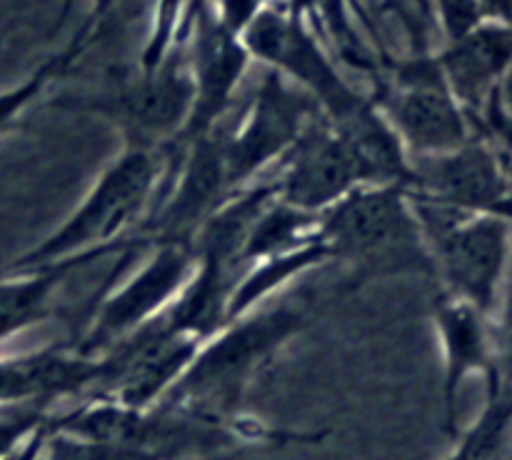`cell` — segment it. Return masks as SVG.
<instances>
[{
	"label": "cell",
	"instance_id": "obj_30",
	"mask_svg": "<svg viewBox=\"0 0 512 460\" xmlns=\"http://www.w3.org/2000/svg\"><path fill=\"white\" fill-rule=\"evenodd\" d=\"M73 3H75V0H63V8H60V15H58V20H55V25H53V33H55V30H60V28H63V23H65V18H68V15H70V8H73Z\"/></svg>",
	"mask_w": 512,
	"mask_h": 460
},
{
	"label": "cell",
	"instance_id": "obj_15",
	"mask_svg": "<svg viewBox=\"0 0 512 460\" xmlns=\"http://www.w3.org/2000/svg\"><path fill=\"white\" fill-rule=\"evenodd\" d=\"M100 378L98 355L48 345L0 358V408H48L60 398H88Z\"/></svg>",
	"mask_w": 512,
	"mask_h": 460
},
{
	"label": "cell",
	"instance_id": "obj_31",
	"mask_svg": "<svg viewBox=\"0 0 512 460\" xmlns=\"http://www.w3.org/2000/svg\"><path fill=\"white\" fill-rule=\"evenodd\" d=\"M208 3H213V0H188V10H190V18H193L195 15V10L200 8V5H208Z\"/></svg>",
	"mask_w": 512,
	"mask_h": 460
},
{
	"label": "cell",
	"instance_id": "obj_9",
	"mask_svg": "<svg viewBox=\"0 0 512 460\" xmlns=\"http://www.w3.org/2000/svg\"><path fill=\"white\" fill-rule=\"evenodd\" d=\"M318 118L323 110L313 95L278 70L265 68L245 118L225 133L230 188H245L270 165H278Z\"/></svg>",
	"mask_w": 512,
	"mask_h": 460
},
{
	"label": "cell",
	"instance_id": "obj_1",
	"mask_svg": "<svg viewBox=\"0 0 512 460\" xmlns=\"http://www.w3.org/2000/svg\"><path fill=\"white\" fill-rule=\"evenodd\" d=\"M313 305L305 300L260 305L225 323L203 340L178 383L158 403L218 420L240 418V403L253 380L313 323Z\"/></svg>",
	"mask_w": 512,
	"mask_h": 460
},
{
	"label": "cell",
	"instance_id": "obj_21",
	"mask_svg": "<svg viewBox=\"0 0 512 460\" xmlns=\"http://www.w3.org/2000/svg\"><path fill=\"white\" fill-rule=\"evenodd\" d=\"M45 460H160L143 448L113 440L83 438L63 430H50L45 438Z\"/></svg>",
	"mask_w": 512,
	"mask_h": 460
},
{
	"label": "cell",
	"instance_id": "obj_17",
	"mask_svg": "<svg viewBox=\"0 0 512 460\" xmlns=\"http://www.w3.org/2000/svg\"><path fill=\"white\" fill-rule=\"evenodd\" d=\"M438 63L450 93L475 120L512 65V28L480 23L473 33L453 40Z\"/></svg>",
	"mask_w": 512,
	"mask_h": 460
},
{
	"label": "cell",
	"instance_id": "obj_22",
	"mask_svg": "<svg viewBox=\"0 0 512 460\" xmlns=\"http://www.w3.org/2000/svg\"><path fill=\"white\" fill-rule=\"evenodd\" d=\"M48 423L43 408H8L0 415V458L15 453L30 435Z\"/></svg>",
	"mask_w": 512,
	"mask_h": 460
},
{
	"label": "cell",
	"instance_id": "obj_19",
	"mask_svg": "<svg viewBox=\"0 0 512 460\" xmlns=\"http://www.w3.org/2000/svg\"><path fill=\"white\" fill-rule=\"evenodd\" d=\"M320 230V215L300 210L295 205L285 203L275 195L268 203V208L258 215L253 230H250L248 240L243 248V268L250 263L270 258V255L285 253L298 245L308 243V240L318 238Z\"/></svg>",
	"mask_w": 512,
	"mask_h": 460
},
{
	"label": "cell",
	"instance_id": "obj_33",
	"mask_svg": "<svg viewBox=\"0 0 512 460\" xmlns=\"http://www.w3.org/2000/svg\"><path fill=\"white\" fill-rule=\"evenodd\" d=\"M510 460H512V458H510Z\"/></svg>",
	"mask_w": 512,
	"mask_h": 460
},
{
	"label": "cell",
	"instance_id": "obj_11",
	"mask_svg": "<svg viewBox=\"0 0 512 460\" xmlns=\"http://www.w3.org/2000/svg\"><path fill=\"white\" fill-rule=\"evenodd\" d=\"M203 340L185 335L158 315L148 325L100 353V378L88 398H110L130 408H150L175 383Z\"/></svg>",
	"mask_w": 512,
	"mask_h": 460
},
{
	"label": "cell",
	"instance_id": "obj_27",
	"mask_svg": "<svg viewBox=\"0 0 512 460\" xmlns=\"http://www.w3.org/2000/svg\"><path fill=\"white\" fill-rule=\"evenodd\" d=\"M493 95H495V100H498L500 110H503V113L512 120V65L508 68V73L500 78L498 88L493 90Z\"/></svg>",
	"mask_w": 512,
	"mask_h": 460
},
{
	"label": "cell",
	"instance_id": "obj_12",
	"mask_svg": "<svg viewBox=\"0 0 512 460\" xmlns=\"http://www.w3.org/2000/svg\"><path fill=\"white\" fill-rule=\"evenodd\" d=\"M190 35H193V45H190L188 70L193 80V108L173 148H180L218 128L233 103V95L248 70V63L253 60L243 38L220 25L210 3L195 10Z\"/></svg>",
	"mask_w": 512,
	"mask_h": 460
},
{
	"label": "cell",
	"instance_id": "obj_6",
	"mask_svg": "<svg viewBox=\"0 0 512 460\" xmlns=\"http://www.w3.org/2000/svg\"><path fill=\"white\" fill-rule=\"evenodd\" d=\"M373 100L410 158L448 153L473 140L470 115L450 93L438 58L418 55L393 65V83H380Z\"/></svg>",
	"mask_w": 512,
	"mask_h": 460
},
{
	"label": "cell",
	"instance_id": "obj_25",
	"mask_svg": "<svg viewBox=\"0 0 512 460\" xmlns=\"http://www.w3.org/2000/svg\"><path fill=\"white\" fill-rule=\"evenodd\" d=\"M493 333V363L498 385H512V323H503L490 328Z\"/></svg>",
	"mask_w": 512,
	"mask_h": 460
},
{
	"label": "cell",
	"instance_id": "obj_14",
	"mask_svg": "<svg viewBox=\"0 0 512 460\" xmlns=\"http://www.w3.org/2000/svg\"><path fill=\"white\" fill-rule=\"evenodd\" d=\"M278 165L273 180L278 198L308 213H325L360 185L358 168L325 115L305 130Z\"/></svg>",
	"mask_w": 512,
	"mask_h": 460
},
{
	"label": "cell",
	"instance_id": "obj_10",
	"mask_svg": "<svg viewBox=\"0 0 512 460\" xmlns=\"http://www.w3.org/2000/svg\"><path fill=\"white\" fill-rule=\"evenodd\" d=\"M150 255L120 288L98 300L88 330L75 340L85 355H100L173 305L195 270L193 243L158 240Z\"/></svg>",
	"mask_w": 512,
	"mask_h": 460
},
{
	"label": "cell",
	"instance_id": "obj_23",
	"mask_svg": "<svg viewBox=\"0 0 512 460\" xmlns=\"http://www.w3.org/2000/svg\"><path fill=\"white\" fill-rule=\"evenodd\" d=\"M435 3H438L440 20H443L450 43L473 33L485 18L483 0H435Z\"/></svg>",
	"mask_w": 512,
	"mask_h": 460
},
{
	"label": "cell",
	"instance_id": "obj_2",
	"mask_svg": "<svg viewBox=\"0 0 512 460\" xmlns=\"http://www.w3.org/2000/svg\"><path fill=\"white\" fill-rule=\"evenodd\" d=\"M165 168L168 155L160 150L123 145L118 158L105 165L73 213L0 273H20L123 243L125 230L143 223L150 203L158 198Z\"/></svg>",
	"mask_w": 512,
	"mask_h": 460
},
{
	"label": "cell",
	"instance_id": "obj_29",
	"mask_svg": "<svg viewBox=\"0 0 512 460\" xmlns=\"http://www.w3.org/2000/svg\"><path fill=\"white\" fill-rule=\"evenodd\" d=\"M240 455H245V450H225V453L203 455V458H188V460H238Z\"/></svg>",
	"mask_w": 512,
	"mask_h": 460
},
{
	"label": "cell",
	"instance_id": "obj_4",
	"mask_svg": "<svg viewBox=\"0 0 512 460\" xmlns=\"http://www.w3.org/2000/svg\"><path fill=\"white\" fill-rule=\"evenodd\" d=\"M53 108L93 115L123 135L125 145L165 153L183 133L193 108V80L180 53L155 70H120L103 88L60 95Z\"/></svg>",
	"mask_w": 512,
	"mask_h": 460
},
{
	"label": "cell",
	"instance_id": "obj_20",
	"mask_svg": "<svg viewBox=\"0 0 512 460\" xmlns=\"http://www.w3.org/2000/svg\"><path fill=\"white\" fill-rule=\"evenodd\" d=\"M83 50L85 45L73 38L68 48L60 50L58 55L48 58L45 63H40L23 83L13 85L8 90H0V135H5L8 130H13L18 125V120L43 98L48 85L53 80H58L83 55Z\"/></svg>",
	"mask_w": 512,
	"mask_h": 460
},
{
	"label": "cell",
	"instance_id": "obj_16",
	"mask_svg": "<svg viewBox=\"0 0 512 460\" xmlns=\"http://www.w3.org/2000/svg\"><path fill=\"white\" fill-rule=\"evenodd\" d=\"M433 320L443 345V428L458 438V395L470 373L488 378V395L500 388L493 363V333L488 315L475 305L438 290L433 298Z\"/></svg>",
	"mask_w": 512,
	"mask_h": 460
},
{
	"label": "cell",
	"instance_id": "obj_28",
	"mask_svg": "<svg viewBox=\"0 0 512 460\" xmlns=\"http://www.w3.org/2000/svg\"><path fill=\"white\" fill-rule=\"evenodd\" d=\"M445 460H480L478 453H475V445H473V440H470L468 433H465V438L460 440L458 448H455L453 453H450Z\"/></svg>",
	"mask_w": 512,
	"mask_h": 460
},
{
	"label": "cell",
	"instance_id": "obj_24",
	"mask_svg": "<svg viewBox=\"0 0 512 460\" xmlns=\"http://www.w3.org/2000/svg\"><path fill=\"white\" fill-rule=\"evenodd\" d=\"M213 13L225 30L243 38L255 18L270 8V0H213Z\"/></svg>",
	"mask_w": 512,
	"mask_h": 460
},
{
	"label": "cell",
	"instance_id": "obj_26",
	"mask_svg": "<svg viewBox=\"0 0 512 460\" xmlns=\"http://www.w3.org/2000/svg\"><path fill=\"white\" fill-rule=\"evenodd\" d=\"M115 3H118V0H93V8H90L88 18H85V23L80 25V30L75 33V40H80V43L88 48L90 40L95 38V30L100 28V23H103V18L110 13V8H113Z\"/></svg>",
	"mask_w": 512,
	"mask_h": 460
},
{
	"label": "cell",
	"instance_id": "obj_32",
	"mask_svg": "<svg viewBox=\"0 0 512 460\" xmlns=\"http://www.w3.org/2000/svg\"><path fill=\"white\" fill-rule=\"evenodd\" d=\"M510 235H512V233H510Z\"/></svg>",
	"mask_w": 512,
	"mask_h": 460
},
{
	"label": "cell",
	"instance_id": "obj_3",
	"mask_svg": "<svg viewBox=\"0 0 512 460\" xmlns=\"http://www.w3.org/2000/svg\"><path fill=\"white\" fill-rule=\"evenodd\" d=\"M333 263H353L350 283L388 273H433L428 245L403 185H358L320 213Z\"/></svg>",
	"mask_w": 512,
	"mask_h": 460
},
{
	"label": "cell",
	"instance_id": "obj_13",
	"mask_svg": "<svg viewBox=\"0 0 512 460\" xmlns=\"http://www.w3.org/2000/svg\"><path fill=\"white\" fill-rule=\"evenodd\" d=\"M413 180L405 190L413 198L468 213H493L512 193L498 153L483 140H468L460 148L438 155L410 158Z\"/></svg>",
	"mask_w": 512,
	"mask_h": 460
},
{
	"label": "cell",
	"instance_id": "obj_18",
	"mask_svg": "<svg viewBox=\"0 0 512 460\" xmlns=\"http://www.w3.org/2000/svg\"><path fill=\"white\" fill-rule=\"evenodd\" d=\"M128 243L130 238H125L118 245L88 250V253L60 260V263L20 270V273H0V343L53 318L55 293H58L60 283L75 270L105 258V255L120 253Z\"/></svg>",
	"mask_w": 512,
	"mask_h": 460
},
{
	"label": "cell",
	"instance_id": "obj_5",
	"mask_svg": "<svg viewBox=\"0 0 512 460\" xmlns=\"http://www.w3.org/2000/svg\"><path fill=\"white\" fill-rule=\"evenodd\" d=\"M415 210L433 275L440 290L493 313L508 263L510 220L493 213H468L408 195Z\"/></svg>",
	"mask_w": 512,
	"mask_h": 460
},
{
	"label": "cell",
	"instance_id": "obj_7",
	"mask_svg": "<svg viewBox=\"0 0 512 460\" xmlns=\"http://www.w3.org/2000/svg\"><path fill=\"white\" fill-rule=\"evenodd\" d=\"M250 58L278 70L310 93L330 125L363 108L370 95L358 93L335 68L320 40L295 10L265 8L243 33Z\"/></svg>",
	"mask_w": 512,
	"mask_h": 460
},
{
	"label": "cell",
	"instance_id": "obj_8",
	"mask_svg": "<svg viewBox=\"0 0 512 460\" xmlns=\"http://www.w3.org/2000/svg\"><path fill=\"white\" fill-rule=\"evenodd\" d=\"M168 155L175 158V168L168 163L158 188V205L150 208L135 235L148 243H193L205 220L233 193L225 160V130L218 125L180 148H170Z\"/></svg>",
	"mask_w": 512,
	"mask_h": 460
}]
</instances>
